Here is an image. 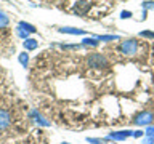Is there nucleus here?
<instances>
[{
	"label": "nucleus",
	"mask_w": 154,
	"mask_h": 144,
	"mask_svg": "<svg viewBox=\"0 0 154 144\" xmlns=\"http://www.w3.org/2000/svg\"><path fill=\"white\" fill-rule=\"evenodd\" d=\"M16 35L18 37H21L23 38V40H26V38H29V32H26V31H23V29L21 27H16Z\"/></svg>",
	"instance_id": "2eb2a0df"
},
{
	"label": "nucleus",
	"mask_w": 154,
	"mask_h": 144,
	"mask_svg": "<svg viewBox=\"0 0 154 144\" xmlns=\"http://www.w3.org/2000/svg\"><path fill=\"white\" fill-rule=\"evenodd\" d=\"M128 136H133V131H132V130H122V131H112V133H109L108 139H116V141H124V139H127Z\"/></svg>",
	"instance_id": "0eeeda50"
},
{
	"label": "nucleus",
	"mask_w": 154,
	"mask_h": 144,
	"mask_svg": "<svg viewBox=\"0 0 154 144\" xmlns=\"http://www.w3.org/2000/svg\"><path fill=\"white\" fill-rule=\"evenodd\" d=\"M61 144H71V142H66V141H64V142H61Z\"/></svg>",
	"instance_id": "5701e85b"
},
{
	"label": "nucleus",
	"mask_w": 154,
	"mask_h": 144,
	"mask_svg": "<svg viewBox=\"0 0 154 144\" xmlns=\"http://www.w3.org/2000/svg\"><path fill=\"white\" fill-rule=\"evenodd\" d=\"M90 7H91V3L88 2V0H79V2H75L72 11H74L77 16H85V14L88 13Z\"/></svg>",
	"instance_id": "20e7f679"
},
{
	"label": "nucleus",
	"mask_w": 154,
	"mask_h": 144,
	"mask_svg": "<svg viewBox=\"0 0 154 144\" xmlns=\"http://www.w3.org/2000/svg\"><path fill=\"white\" fill-rule=\"evenodd\" d=\"M100 42H114V40H119V35H98L96 37Z\"/></svg>",
	"instance_id": "4468645a"
},
{
	"label": "nucleus",
	"mask_w": 154,
	"mask_h": 144,
	"mask_svg": "<svg viewBox=\"0 0 154 144\" xmlns=\"http://www.w3.org/2000/svg\"><path fill=\"white\" fill-rule=\"evenodd\" d=\"M138 48H140V43L137 38H127L120 43L119 50L124 56H135L138 53Z\"/></svg>",
	"instance_id": "f03ea898"
},
{
	"label": "nucleus",
	"mask_w": 154,
	"mask_h": 144,
	"mask_svg": "<svg viewBox=\"0 0 154 144\" xmlns=\"http://www.w3.org/2000/svg\"><path fill=\"white\" fill-rule=\"evenodd\" d=\"M154 120V114L149 112V110H143V112H140L137 117L132 120L133 125H138V127H148V125H151Z\"/></svg>",
	"instance_id": "7ed1b4c3"
},
{
	"label": "nucleus",
	"mask_w": 154,
	"mask_h": 144,
	"mask_svg": "<svg viewBox=\"0 0 154 144\" xmlns=\"http://www.w3.org/2000/svg\"><path fill=\"white\" fill-rule=\"evenodd\" d=\"M87 142H91V144H106V139H98V138H87Z\"/></svg>",
	"instance_id": "dca6fc26"
},
{
	"label": "nucleus",
	"mask_w": 154,
	"mask_h": 144,
	"mask_svg": "<svg viewBox=\"0 0 154 144\" xmlns=\"http://www.w3.org/2000/svg\"><path fill=\"white\" fill-rule=\"evenodd\" d=\"M146 134H148V136H154V125H148Z\"/></svg>",
	"instance_id": "aec40b11"
},
{
	"label": "nucleus",
	"mask_w": 154,
	"mask_h": 144,
	"mask_svg": "<svg viewBox=\"0 0 154 144\" xmlns=\"http://www.w3.org/2000/svg\"><path fill=\"white\" fill-rule=\"evenodd\" d=\"M140 37L151 38V40H154V32H151V31H143V32H140Z\"/></svg>",
	"instance_id": "f3484780"
},
{
	"label": "nucleus",
	"mask_w": 154,
	"mask_h": 144,
	"mask_svg": "<svg viewBox=\"0 0 154 144\" xmlns=\"http://www.w3.org/2000/svg\"><path fill=\"white\" fill-rule=\"evenodd\" d=\"M87 66L91 69H106V67H109V62L108 58L101 53H90L87 56Z\"/></svg>",
	"instance_id": "f257e3e1"
},
{
	"label": "nucleus",
	"mask_w": 154,
	"mask_h": 144,
	"mask_svg": "<svg viewBox=\"0 0 154 144\" xmlns=\"http://www.w3.org/2000/svg\"><path fill=\"white\" fill-rule=\"evenodd\" d=\"M141 144H154V136H148V138H144Z\"/></svg>",
	"instance_id": "6ab92c4d"
},
{
	"label": "nucleus",
	"mask_w": 154,
	"mask_h": 144,
	"mask_svg": "<svg viewBox=\"0 0 154 144\" xmlns=\"http://www.w3.org/2000/svg\"><path fill=\"white\" fill-rule=\"evenodd\" d=\"M141 5H143V10H146V11L148 10H154V2H148L146 0V2H143Z\"/></svg>",
	"instance_id": "a211bd4d"
},
{
	"label": "nucleus",
	"mask_w": 154,
	"mask_h": 144,
	"mask_svg": "<svg viewBox=\"0 0 154 144\" xmlns=\"http://www.w3.org/2000/svg\"><path fill=\"white\" fill-rule=\"evenodd\" d=\"M8 24H10V18H8V14L0 10V29H5V27L8 26Z\"/></svg>",
	"instance_id": "ddd939ff"
},
{
	"label": "nucleus",
	"mask_w": 154,
	"mask_h": 144,
	"mask_svg": "<svg viewBox=\"0 0 154 144\" xmlns=\"http://www.w3.org/2000/svg\"><path fill=\"white\" fill-rule=\"evenodd\" d=\"M18 61H19V64H21L23 67H27V64H29V55H27V51L19 53V55H18Z\"/></svg>",
	"instance_id": "f8f14e48"
},
{
	"label": "nucleus",
	"mask_w": 154,
	"mask_h": 144,
	"mask_svg": "<svg viewBox=\"0 0 154 144\" xmlns=\"http://www.w3.org/2000/svg\"><path fill=\"white\" fill-rule=\"evenodd\" d=\"M143 136V131L141 130H137V131H133V138H141Z\"/></svg>",
	"instance_id": "4be33fe9"
},
{
	"label": "nucleus",
	"mask_w": 154,
	"mask_h": 144,
	"mask_svg": "<svg viewBox=\"0 0 154 144\" xmlns=\"http://www.w3.org/2000/svg\"><path fill=\"white\" fill-rule=\"evenodd\" d=\"M58 32L61 34H69V35H84L85 31L84 29H77V27H69V26H64V27H60Z\"/></svg>",
	"instance_id": "6e6552de"
},
{
	"label": "nucleus",
	"mask_w": 154,
	"mask_h": 144,
	"mask_svg": "<svg viewBox=\"0 0 154 144\" xmlns=\"http://www.w3.org/2000/svg\"><path fill=\"white\" fill-rule=\"evenodd\" d=\"M120 18H122V19L132 18V11H122V13H120Z\"/></svg>",
	"instance_id": "412c9836"
},
{
	"label": "nucleus",
	"mask_w": 154,
	"mask_h": 144,
	"mask_svg": "<svg viewBox=\"0 0 154 144\" xmlns=\"http://www.w3.org/2000/svg\"><path fill=\"white\" fill-rule=\"evenodd\" d=\"M23 46H24V51H32L35 50V48L38 46V40H35V38H26V40L23 42Z\"/></svg>",
	"instance_id": "1a4fd4ad"
},
{
	"label": "nucleus",
	"mask_w": 154,
	"mask_h": 144,
	"mask_svg": "<svg viewBox=\"0 0 154 144\" xmlns=\"http://www.w3.org/2000/svg\"><path fill=\"white\" fill-rule=\"evenodd\" d=\"M82 46H98L100 45V40L96 37H85L80 43Z\"/></svg>",
	"instance_id": "9b49d317"
},
{
	"label": "nucleus",
	"mask_w": 154,
	"mask_h": 144,
	"mask_svg": "<svg viewBox=\"0 0 154 144\" xmlns=\"http://www.w3.org/2000/svg\"><path fill=\"white\" fill-rule=\"evenodd\" d=\"M18 26L21 27L23 31L29 32V34H35V32H37L35 26H34V24H31V22H26V21H19V22H18Z\"/></svg>",
	"instance_id": "9d476101"
},
{
	"label": "nucleus",
	"mask_w": 154,
	"mask_h": 144,
	"mask_svg": "<svg viewBox=\"0 0 154 144\" xmlns=\"http://www.w3.org/2000/svg\"><path fill=\"white\" fill-rule=\"evenodd\" d=\"M29 118H32L34 122H35L37 125H40V127H50V125H51L50 120H47L37 109H32L31 112H29Z\"/></svg>",
	"instance_id": "423d86ee"
},
{
	"label": "nucleus",
	"mask_w": 154,
	"mask_h": 144,
	"mask_svg": "<svg viewBox=\"0 0 154 144\" xmlns=\"http://www.w3.org/2000/svg\"><path fill=\"white\" fill-rule=\"evenodd\" d=\"M11 125V114L10 110L0 107V131H5Z\"/></svg>",
	"instance_id": "39448f33"
}]
</instances>
